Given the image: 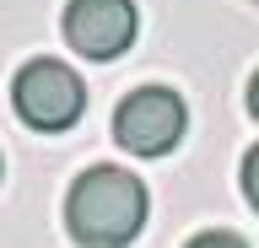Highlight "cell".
Wrapping results in <instances>:
<instances>
[{"label":"cell","instance_id":"7a4b0ae2","mask_svg":"<svg viewBox=\"0 0 259 248\" xmlns=\"http://www.w3.org/2000/svg\"><path fill=\"white\" fill-rule=\"evenodd\" d=\"M11 108L27 130L60 135L70 124H81L87 114V86L65 60H27L11 81Z\"/></svg>","mask_w":259,"mask_h":248},{"label":"cell","instance_id":"3957f363","mask_svg":"<svg viewBox=\"0 0 259 248\" xmlns=\"http://www.w3.org/2000/svg\"><path fill=\"white\" fill-rule=\"evenodd\" d=\"M189 130V108L173 86H135L113 108V140L130 157H167Z\"/></svg>","mask_w":259,"mask_h":248},{"label":"cell","instance_id":"ba28073f","mask_svg":"<svg viewBox=\"0 0 259 248\" xmlns=\"http://www.w3.org/2000/svg\"><path fill=\"white\" fill-rule=\"evenodd\" d=\"M0 173H6V162H0Z\"/></svg>","mask_w":259,"mask_h":248},{"label":"cell","instance_id":"8992f818","mask_svg":"<svg viewBox=\"0 0 259 248\" xmlns=\"http://www.w3.org/2000/svg\"><path fill=\"white\" fill-rule=\"evenodd\" d=\"M184 248H248V243H243L238 232L216 227V232H194V237H189V243H184Z\"/></svg>","mask_w":259,"mask_h":248},{"label":"cell","instance_id":"277c9868","mask_svg":"<svg viewBox=\"0 0 259 248\" xmlns=\"http://www.w3.org/2000/svg\"><path fill=\"white\" fill-rule=\"evenodd\" d=\"M135 0H70L65 6V43L87 60H119L135 43Z\"/></svg>","mask_w":259,"mask_h":248},{"label":"cell","instance_id":"52a82bcc","mask_svg":"<svg viewBox=\"0 0 259 248\" xmlns=\"http://www.w3.org/2000/svg\"><path fill=\"white\" fill-rule=\"evenodd\" d=\"M248 114L259 119V70H254V76H248Z\"/></svg>","mask_w":259,"mask_h":248},{"label":"cell","instance_id":"5b68a950","mask_svg":"<svg viewBox=\"0 0 259 248\" xmlns=\"http://www.w3.org/2000/svg\"><path fill=\"white\" fill-rule=\"evenodd\" d=\"M238 183H243V200L259 211V140L243 151V167H238Z\"/></svg>","mask_w":259,"mask_h":248},{"label":"cell","instance_id":"6da1fadb","mask_svg":"<svg viewBox=\"0 0 259 248\" xmlns=\"http://www.w3.org/2000/svg\"><path fill=\"white\" fill-rule=\"evenodd\" d=\"M146 211H151L146 183L130 167H113V162L87 167L70 183V200H65L70 237L87 248H130L146 227Z\"/></svg>","mask_w":259,"mask_h":248}]
</instances>
